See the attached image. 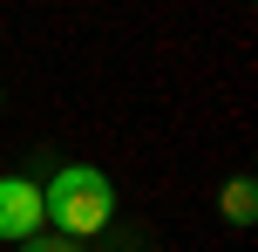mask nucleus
<instances>
[{
  "label": "nucleus",
  "mask_w": 258,
  "mask_h": 252,
  "mask_svg": "<svg viewBox=\"0 0 258 252\" xmlns=\"http://www.w3.org/2000/svg\"><path fill=\"white\" fill-rule=\"evenodd\" d=\"M109 218H116V184H109V171H95V164H61V171L41 184V225H54L61 239H95V232H109Z\"/></svg>",
  "instance_id": "obj_1"
},
{
  "label": "nucleus",
  "mask_w": 258,
  "mask_h": 252,
  "mask_svg": "<svg viewBox=\"0 0 258 252\" xmlns=\"http://www.w3.org/2000/svg\"><path fill=\"white\" fill-rule=\"evenodd\" d=\"M34 232H48L41 225V184L34 177H21V171H7L0 177V239H34Z\"/></svg>",
  "instance_id": "obj_2"
},
{
  "label": "nucleus",
  "mask_w": 258,
  "mask_h": 252,
  "mask_svg": "<svg viewBox=\"0 0 258 252\" xmlns=\"http://www.w3.org/2000/svg\"><path fill=\"white\" fill-rule=\"evenodd\" d=\"M218 212H224V225H238V232L258 218V177H251V171H238L231 184L218 191Z\"/></svg>",
  "instance_id": "obj_3"
},
{
  "label": "nucleus",
  "mask_w": 258,
  "mask_h": 252,
  "mask_svg": "<svg viewBox=\"0 0 258 252\" xmlns=\"http://www.w3.org/2000/svg\"><path fill=\"white\" fill-rule=\"evenodd\" d=\"M14 252H89V245H75V239H61V232H34V239H21Z\"/></svg>",
  "instance_id": "obj_4"
}]
</instances>
